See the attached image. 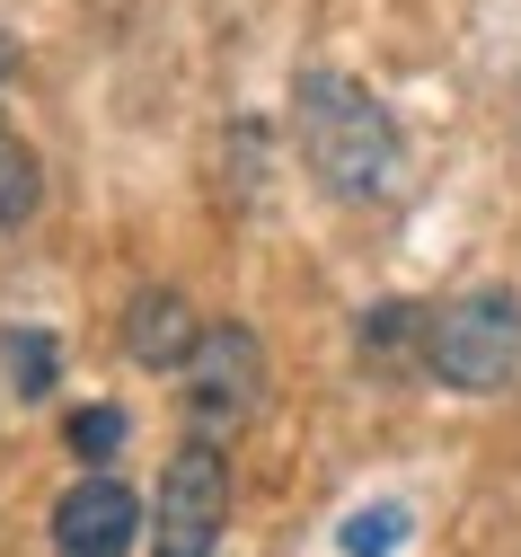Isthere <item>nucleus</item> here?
<instances>
[{
  "label": "nucleus",
  "instance_id": "nucleus-9",
  "mask_svg": "<svg viewBox=\"0 0 521 557\" xmlns=\"http://www.w3.org/2000/svg\"><path fill=\"white\" fill-rule=\"evenodd\" d=\"M424 327H433V319H424L415 301H381V310L362 319V363H371V372H398L407 345H415V363H424Z\"/></svg>",
  "mask_w": 521,
  "mask_h": 557
},
{
  "label": "nucleus",
  "instance_id": "nucleus-5",
  "mask_svg": "<svg viewBox=\"0 0 521 557\" xmlns=\"http://www.w3.org/2000/svg\"><path fill=\"white\" fill-rule=\"evenodd\" d=\"M141 531V505H133V486L107 478V469H80L53 496V557H124Z\"/></svg>",
  "mask_w": 521,
  "mask_h": 557
},
{
  "label": "nucleus",
  "instance_id": "nucleus-1",
  "mask_svg": "<svg viewBox=\"0 0 521 557\" xmlns=\"http://www.w3.org/2000/svg\"><path fill=\"white\" fill-rule=\"evenodd\" d=\"M291 133H301V160H310V177L327 195L381 203L398 186V160H407L398 151V124H389L381 98L353 89L345 72H301V81H291Z\"/></svg>",
  "mask_w": 521,
  "mask_h": 557
},
{
  "label": "nucleus",
  "instance_id": "nucleus-4",
  "mask_svg": "<svg viewBox=\"0 0 521 557\" xmlns=\"http://www.w3.org/2000/svg\"><path fill=\"white\" fill-rule=\"evenodd\" d=\"M186 425L203 434V443H231L248 416L265 407V345H257V327H203V345L186 355Z\"/></svg>",
  "mask_w": 521,
  "mask_h": 557
},
{
  "label": "nucleus",
  "instance_id": "nucleus-3",
  "mask_svg": "<svg viewBox=\"0 0 521 557\" xmlns=\"http://www.w3.org/2000/svg\"><path fill=\"white\" fill-rule=\"evenodd\" d=\"M221 522H231V460L221 443H177L160 469V496H151V557H212Z\"/></svg>",
  "mask_w": 521,
  "mask_h": 557
},
{
  "label": "nucleus",
  "instance_id": "nucleus-6",
  "mask_svg": "<svg viewBox=\"0 0 521 557\" xmlns=\"http://www.w3.org/2000/svg\"><path fill=\"white\" fill-rule=\"evenodd\" d=\"M195 345H203V327H195V310H186L169 284H151V293L124 301V355H133L141 372H186Z\"/></svg>",
  "mask_w": 521,
  "mask_h": 557
},
{
  "label": "nucleus",
  "instance_id": "nucleus-2",
  "mask_svg": "<svg viewBox=\"0 0 521 557\" xmlns=\"http://www.w3.org/2000/svg\"><path fill=\"white\" fill-rule=\"evenodd\" d=\"M424 372L442 389H504L521 372V293L486 284V293L442 301L424 327Z\"/></svg>",
  "mask_w": 521,
  "mask_h": 557
},
{
  "label": "nucleus",
  "instance_id": "nucleus-7",
  "mask_svg": "<svg viewBox=\"0 0 521 557\" xmlns=\"http://www.w3.org/2000/svg\"><path fill=\"white\" fill-rule=\"evenodd\" d=\"M0 381H10L18 407L53 398V381H62V345H53V327H10V336H0Z\"/></svg>",
  "mask_w": 521,
  "mask_h": 557
},
{
  "label": "nucleus",
  "instance_id": "nucleus-11",
  "mask_svg": "<svg viewBox=\"0 0 521 557\" xmlns=\"http://www.w3.org/2000/svg\"><path fill=\"white\" fill-rule=\"evenodd\" d=\"M398 531H407V513H398V505H371L362 522H345V548H353V557H389V548H398Z\"/></svg>",
  "mask_w": 521,
  "mask_h": 557
},
{
  "label": "nucleus",
  "instance_id": "nucleus-8",
  "mask_svg": "<svg viewBox=\"0 0 521 557\" xmlns=\"http://www.w3.org/2000/svg\"><path fill=\"white\" fill-rule=\"evenodd\" d=\"M36 213H45V169H36V151L10 124H0V239H18Z\"/></svg>",
  "mask_w": 521,
  "mask_h": 557
},
{
  "label": "nucleus",
  "instance_id": "nucleus-10",
  "mask_svg": "<svg viewBox=\"0 0 521 557\" xmlns=\"http://www.w3.org/2000/svg\"><path fill=\"white\" fill-rule=\"evenodd\" d=\"M62 443H71V460L80 469H107L115 451H124V407H71V425H62Z\"/></svg>",
  "mask_w": 521,
  "mask_h": 557
}]
</instances>
